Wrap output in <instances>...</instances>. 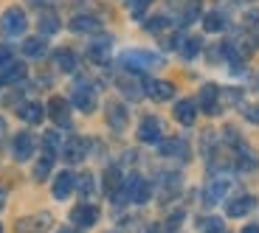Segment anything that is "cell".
<instances>
[{
	"label": "cell",
	"instance_id": "cell-1",
	"mask_svg": "<svg viewBox=\"0 0 259 233\" xmlns=\"http://www.w3.org/2000/svg\"><path fill=\"white\" fill-rule=\"evenodd\" d=\"M149 200V183L138 174H130L116 191V202H147Z\"/></svg>",
	"mask_w": 259,
	"mask_h": 233
},
{
	"label": "cell",
	"instance_id": "cell-2",
	"mask_svg": "<svg viewBox=\"0 0 259 233\" xmlns=\"http://www.w3.org/2000/svg\"><path fill=\"white\" fill-rule=\"evenodd\" d=\"M26 26H28V20L20 6H9L6 12L0 14V34L3 37H20L26 31Z\"/></svg>",
	"mask_w": 259,
	"mask_h": 233
},
{
	"label": "cell",
	"instance_id": "cell-3",
	"mask_svg": "<svg viewBox=\"0 0 259 233\" xmlns=\"http://www.w3.org/2000/svg\"><path fill=\"white\" fill-rule=\"evenodd\" d=\"M121 65L127 68V71H149V68L161 65V56L152 53V51H141V48H136V51H124L121 53Z\"/></svg>",
	"mask_w": 259,
	"mask_h": 233
},
{
	"label": "cell",
	"instance_id": "cell-4",
	"mask_svg": "<svg viewBox=\"0 0 259 233\" xmlns=\"http://www.w3.org/2000/svg\"><path fill=\"white\" fill-rule=\"evenodd\" d=\"M71 101H73V107H76V110L93 112V107H96V90H93L88 82H79V84H73Z\"/></svg>",
	"mask_w": 259,
	"mask_h": 233
},
{
	"label": "cell",
	"instance_id": "cell-5",
	"mask_svg": "<svg viewBox=\"0 0 259 233\" xmlns=\"http://www.w3.org/2000/svg\"><path fill=\"white\" fill-rule=\"evenodd\" d=\"M161 135H163L161 118H155V115L141 118V124H138V141H144V143H158V141H161Z\"/></svg>",
	"mask_w": 259,
	"mask_h": 233
},
{
	"label": "cell",
	"instance_id": "cell-6",
	"mask_svg": "<svg viewBox=\"0 0 259 233\" xmlns=\"http://www.w3.org/2000/svg\"><path fill=\"white\" fill-rule=\"evenodd\" d=\"M34 146H37V141H34L31 132H17L12 141V155L14 160H28V157L34 155Z\"/></svg>",
	"mask_w": 259,
	"mask_h": 233
},
{
	"label": "cell",
	"instance_id": "cell-7",
	"mask_svg": "<svg viewBox=\"0 0 259 233\" xmlns=\"http://www.w3.org/2000/svg\"><path fill=\"white\" fill-rule=\"evenodd\" d=\"M48 115H51L54 124L62 127V130L71 127V110H68V101H65L62 96H54L51 101H48Z\"/></svg>",
	"mask_w": 259,
	"mask_h": 233
},
{
	"label": "cell",
	"instance_id": "cell-8",
	"mask_svg": "<svg viewBox=\"0 0 259 233\" xmlns=\"http://www.w3.org/2000/svg\"><path fill=\"white\" fill-rule=\"evenodd\" d=\"M71 222H76L79 227H91L99 222V208L91 205V202H79L71 211Z\"/></svg>",
	"mask_w": 259,
	"mask_h": 233
},
{
	"label": "cell",
	"instance_id": "cell-9",
	"mask_svg": "<svg viewBox=\"0 0 259 233\" xmlns=\"http://www.w3.org/2000/svg\"><path fill=\"white\" fill-rule=\"evenodd\" d=\"M73 191H76V177H73L71 171H59V174L54 177V197H57V200H68Z\"/></svg>",
	"mask_w": 259,
	"mask_h": 233
},
{
	"label": "cell",
	"instance_id": "cell-10",
	"mask_svg": "<svg viewBox=\"0 0 259 233\" xmlns=\"http://www.w3.org/2000/svg\"><path fill=\"white\" fill-rule=\"evenodd\" d=\"M110 51H113V39L102 37V39H96V42H91L88 56H91L96 65H107V62H110Z\"/></svg>",
	"mask_w": 259,
	"mask_h": 233
},
{
	"label": "cell",
	"instance_id": "cell-11",
	"mask_svg": "<svg viewBox=\"0 0 259 233\" xmlns=\"http://www.w3.org/2000/svg\"><path fill=\"white\" fill-rule=\"evenodd\" d=\"M127 121H130V115L124 110V104H118V101L107 104V124L113 127V132H124L127 130Z\"/></svg>",
	"mask_w": 259,
	"mask_h": 233
},
{
	"label": "cell",
	"instance_id": "cell-12",
	"mask_svg": "<svg viewBox=\"0 0 259 233\" xmlns=\"http://www.w3.org/2000/svg\"><path fill=\"white\" fill-rule=\"evenodd\" d=\"M26 73H28V68L23 65V62H12V65H6L3 71H0V87H9V84L23 82Z\"/></svg>",
	"mask_w": 259,
	"mask_h": 233
},
{
	"label": "cell",
	"instance_id": "cell-13",
	"mask_svg": "<svg viewBox=\"0 0 259 233\" xmlns=\"http://www.w3.org/2000/svg\"><path fill=\"white\" fill-rule=\"evenodd\" d=\"M217 96H220V90H217V84H203V87H200V107H203V112H208V115H214V112H220V104H217Z\"/></svg>",
	"mask_w": 259,
	"mask_h": 233
},
{
	"label": "cell",
	"instance_id": "cell-14",
	"mask_svg": "<svg viewBox=\"0 0 259 233\" xmlns=\"http://www.w3.org/2000/svg\"><path fill=\"white\" fill-rule=\"evenodd\" d=\"M144 93L149 98H155V101H169V98L175 96V84L172 82H147Z\"/></svg>",
	"mask_w": 259,
	"mask_h": 233
},
{
	"label": "cell",
	"instance_id": "cell-15",
	"mask_svg": "<svg viewBox=\"0 0 259 233\" xmlns=\"http://www.w3.org/2000/svg\"><path fill=\"white\" fill-rule=\"evenodd\" d=\"M228 188H231V180H228V177H214L211 183H208L206 186V202H220L223 197L228 194Z\"/></svg>",
	"mask_w": 259,
	"mask_h": 233
},
{
	"label": "cell",
	"instance_id": "cell-16",
	"mask_svg": "<svg viewBox=\"0 0 259 233\" xmlns=\"http://www.w3.org/2000/svg\"><path fill=\"white\" fill-rule=\"evenodd\" d=\"M84 155H88V141L84 138H71V141L65 143V160L68 163L84 160Z\"/></svg>",
	"mask_w": 259,
	"mask_h": 233
},
{
	"label": "cell",
	"instance_id": "cell-17",
	"mask_svg": "<svg viewBox=\"0 0 259 233\" xmlns=\"http://www.w3.org/2000/svg\"><path fill=\"white\" fill-rule=\"evenodd\" d=\"M253 205H256V200H253V197H248V194H242V197H237V200L228 202V205H226V214H228V216H245Z\"/></svg>",
	"mask_w": 259,
	"mask_h": 233
},
{
	"label": "cell",
	"instance_id": "cell-18",
	"mask_svg": "<svg viewBox=\"0 0 259 233\" xmlns=\"http://www.w3.org/2000/svg\"><path fill=\"white\" fill-rule=\"evenodd\" d=\"M161 155L163 157H186L189 146H186V141H181V138H169V141L161 143Z\"/></svg>",
	"mask_w": 259,
	"mask_h": 233
},
{
	"label": "cell",
	"instance_id": "cell-19",
	"mask_svg": "<svg viewBox=\"0 0 259 233\" xmlns=\"http://www.w3.org/2000/svg\"><path fill=\"white\" fill-rule=\"evenodd\" d=\"M71 28H73V31H79V34L99 31V28H102V20L91 17V14H79V17H73V20H71Z\"/></svg>",
	"mask_w": 259,
	"mask_h": 233
},
{
	"label": "cell",
	"instance_id": "cell-20",
	"mask_svg": "<svg viewBox=\"0 0 259 233\" xmlns=\"http://www.w3.org/2000/svg\"><path fill=\"white\" fill-rule=\"evenodd\" d=\"M54 62L59 65V71H76V65H79L76 53H73L71 48H59V51H54Z\"/></svg>",
	"mask_w": 259,
	"mask_h": 233
},
{
	"label": "cell",
	"instance_id": "cell-21",
	"mask_svg": "<svg viewBox=\"0 0 259 233\" xmlns=\"http://www.w3.org/2000/svg\"><path fill=\"white\" fill-rule=\"evenodd\" d=\"M17 115L23 118V121H28V124H39L42 115H46V110H42V104L31 101V104H23V107L17 110Z\"/></svg>",
	"mask_w": 259,
	"mask_h": 233
},
{
	"label": "cell",
	"instance_id": "cell-22",
	"mask_svg": "<svg viewBox=\"0 0 259 233\" xmlns=\"http://www.w3.org/2000/svg\"><path fill=\"white\" fill-rule=\"evenodd\" d=\"M118 90L124 93L127 98H141L144 90H141V82L133 76H118Z\"/></svg>",
	"mask_w": 259,
	"mask_h": 233
},
{
	"label": "cell",
	"instance_id": "cell-23",
	"mask_svg": "<svg viewBox=\"0 0 259 233\" xmlns=\"http://www.w3.org/2000/svg\"><path fill=\"white\" fill-rule=\"evenodd\" d=\"M194 115H197V110H194V101H189V98H183V101L175 104V118L181 124H194Z\"/></svg>",
	"mask_w": 259,
	"mask_h": 233
},
{
	"label": "cell",
	"instance_id": "cell-24",
	"mask_svg": "<svg viewBox=\"0 0 259 233\" xmlns=\"http://www.w3.org/2000/svg\"><path fill=\"white\" fill-rule=\"evenodd\" d=\"M46 51H48V45H46V39L42 37H31V39L23 42V53H26V56L39 59V56H46Z\"/></svg>",
	"mask_w": 259,
	"mask_h": 233
},
{
	"label": "cell",
	"instance_id": "cell-25",
	"mask_svg": "<svg viewBox=\"0 0 259 233\" xmlns=\"http://www.w3.org/2000/svg\"><path fill=\"white\" fill-rule=\"evenodd\" d=\"M48 227V216H37V219H20L17 233H42Z\"/></svg>",
	"mask_w": 259,
	"mask_h": 233
},
{
	"label": "cell",
	"instance_id": "cell-26",
	"mask_svg": "<svg viewBox=\"0 0 259 233\" xmlns=\"http://www.w3.org/2000/svg\"><path fill=\"white\" fill-rule=\"evenodd\" d=\"M118 188H121V171H118L116 166H110L107 168V171H104V191H107V194H116Z\"/></svg>",
	"mask_w": 259,
	"mask_h": 233
},
{
	"label": "cell",
	"instance_id": "cell-27",
	"mask_svg": "<svg viewBox=\"0 0 259 233\" xmlns=\"http://www.w3.org/2000/svg\"><path fill=\"white\" fill-rule=\"evenodd\" d=\"M200 12H203V0H189L186 3V9H183V26H189V23H194V20L200 17Z\"/></svg>",
	"mask_w": 259,
	"mask_h": 233
},
{
	"label": "cell",
	"instance_id": "cell-28",
	"mask_svg": "<svg viewBox=\"0 0 259 233\" xmlns=\"http://www.w3.org/2000/svg\"><path fill=\"white\" fill-rule=\"evenodd\" d=\"M237 166L242 168V171H251V168H256V155H253L251 149H245L240 143V155H237Z\"/></svg>",
	"mask_w": 259,
	"mask_h": 233
},
{
	"label": "cell",
	"instance_id": "cell-29",
	"mask_svg": "<svg viewBox=\"0 0 259 233\" xmlns=\"http://www.w3.org/2000/svg\"><path fill=\"white\" fill-rule=\"evenodd\" d=\"M39 31L42 34H57L59 31V17L57 14H42V17H39Z\"/></svg>",
	"mask_w": 259,
	"mask_h": 233
},
{
	"label": "cell",
	"instance_id": "cell-30",
	"mask_svg": "<svg viewBox=\"0 0 259 233\" xmlns=\"http://www.w3.org/2000/svg\"><path fill=\"white\" fill-rule=\"evenodd\" d=\"M203 28H206V31H223V28H226V23H223V17L217 12H211V14H206V17H203Z\"/></svg>",
	"mask_w": 259,
	"mask_h": 233
},
{
	"label": "cell",
	"instance_id": "cell-31",
	"mask_svg": "<svg viewBox=\"0 0 259 233\" xmlns=\"http://www.w3.org/2000/svg\"><path fill=\"white\" fill-rule=\"evenodd\" d=\"M51 166H54V157L51 155H42V160L34 166V177H37V180H46V174L51 171Z\"/></svg>",
	"mask_w": 259,
	"mask_h": 233
},
{
	"label": "cell",
	"instance_id": "cell-32",
	"mask_svg": "<svg viewBox=\"0 0 259 233\" xmlns=\"http://www.w3.org/2000/svg\"><path fill=\"white\" fill-rule=\"evenodd\" d=\"M42 146H46V155L57 157V149H59V135H57V132H46V138H42Z\"/></svg>",
	"mask_w": 259,
	"mask_h": 233
},
{
	"label": "cell",
	"instance_id": "cell-33",
	"mask_svg": "<svg viewBox=\"0 0 259 233\" xmlns=\"http://www.w3.org/2000/svg\"><path fill=\"white\" fill-rule=\"evenodd\" d=\"M76 188L82 191V197H91V194H93V188H96V183H93V174L76 177Z\"/></svg>",
	"mask_w": 259,
	"mask_h": 233
},
{
	"label": "cell",
	"instance_id": "cell-34",
	"mask_svg": "<svg viewBox=\"0 0 259 233\" xmlns=\"http://www.w3.org/2000/svg\"><path fill=\"white\" fill-rule=\"evenodd\" d=\"M178 48H181V53H183V56H186V59H192V56H197V51H200V39H183V45H178Z\"/></svg>",
	"mask_w": 259,
	"mask_h": 233
},
{
	"label": "cell",
	"instance_id": "cell-35",
	"mask_svg": "<svg viewBox=\"0 0 259 233\" xmlns=\"http://www.w3.org/2000/svg\"><path fill=\"white\" fill-rule=\"evenodd\" d=\"M200 230H203V233H220V230H223V222L214 219V216H211V219H203V222H200Z\"/></svg>",
	"mask_w": 259,
	"mask_h": 233
},
{
	"label": "cell",
	"instance_id": "cell-36",
	"mask_svg": "<svg viewBox=\"0 0 259 233\" xmlns=\"http://www.w3.org/2000/svg\"><path fill=\"white\" fill-rule=\"evenodd\" d=\"M6 65H12V48L0 45V68H6Z\"/></svg>",
	"mask_w": 259,
	"mask_h": 233
},
{
	"label": "cell",
	"instance_id": "cell-37",
	"mask_svg": "<svg viewBox=\"0 0 259 233\" xmlns=\"http://www.w3.org/2000/svg\"><path fill=\"white\" fill-rule=\"evenodd\" d=\"M163 26H166V20L163 17H152V23H147V31H161Z\"/></svg>",
	"mask_w": 259,
	"mask_h": 233
},
{
	"label": "cell",
	"instance_id": "cell-38",
	"mask_svg": "<svg viewBox=\"0 0 259 233\" xmlns=\"http://www.w3.org/2000/svg\"><path fill=\"white\" fill-rule=\"evenodd\" d=\"M245 118H248V121H253V124H259V104H256V107H248Z\"/></svg>",
	"mask_w": 259,
	"mask_h": 233
},
{
	"label": "cell",
	"instance_id": "cell-39",
	"mask_svg": "<svg viewBox=\"0 0 259 233\" xmlns=\"http://www.w3.org/2000/svg\"><path fill=\"white\" fill-rule=\"evenodd\" d=\"M181 219H183L181 211H178V214H172V216H169V227H178V222H181Z\"/></svg>",
	"mask_w": 259,
	"mask_h": 233
},
{
	"label": "cell",
	"instance_id": "cell-40",
	"mask_svg": "<svg viewBox=\"0 0 259 233\" xmlns=\"http://www.w3.org/2000/svg\"><path fill=\"white\" fill-rule=\"evenodd\" d=\"M242 233H259V225H245V227H242Z\"/></svg>",
	"mask_w": 259,
	"mask_h": 233
},
{
	"label": "cell",
	"instance_id": "cell-41",
	"mask_svg": "<svg viewBox=\"0 0 259 233\" xmlns=\"http://www.w3.org/2000/svg\"><path fill=\"white\" fill-rule=\"evenodd\" d=\"M3 138H6V121L0 118V143H3Z\"/></svg>",
	"mask_w": 259,
	"mask_h": 233
},
{
	"label": "cell",
	"instance_id": "cell-42",
	"mask_svg": "<svg viewBox=\"0 0 259 233\" xmlns=\"http://www.w3.org/2000/svg\"><path fill=\"white\" fill-rule=\"evenodd\" d=\"M28 3H31V6H48L51 0H28Z\"/></svg>",
	"mask_w": 259,
	"mask_h": 233
},
{
	"label": "cell",
	"instance_id": "cell-43",
	"mask_svg": "<svg viewBox=\"0 0 259 233\" xmlns=\"http://www.w3.org/2000/svg\"><path fill=\"white\" fill-rule=\"evenodd\" d=\"M3 202H6V191L0 188V208H3Z\"/></svg>",
	"mask_w": 259,
	"mask_h": 233
},
{
	"label": "cell",
	"instance_id": "cell-44",
	"mask_svg": "<svg viewBox=\"0 0 259 233\" xmlns=\"http://www.w3.org/2000/svg\"><path fill=\"white\" fill-rule=\"evenodd\" d=\"M59 233H76V230H59Z\"/></svg>",
	"mask_w": 259,
	"mask_h": 233
},
{
	"label": "cell",
	"instance_id": "cell-45",
	"mask_svg": "<svg viewBox=\"0 0 259 233\" xmlns=\"http://www.w3.org/2000/svg\"><path fill=\"white\" fill-rule=\"evenodd\" d=\"M0 233H3V227H0Z\"/></svg>",
	"mask_w": 259,
	"mask_h": 233
}]
</instances>
